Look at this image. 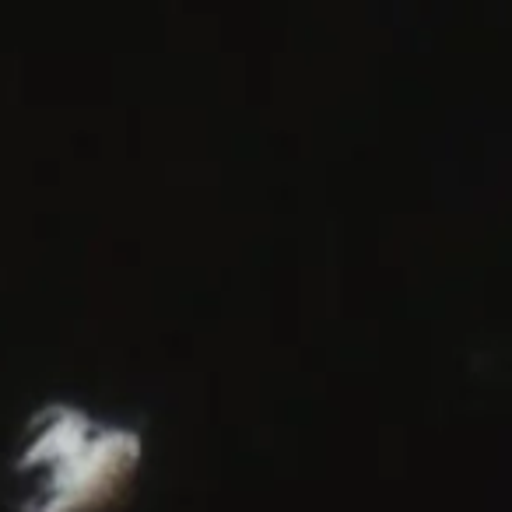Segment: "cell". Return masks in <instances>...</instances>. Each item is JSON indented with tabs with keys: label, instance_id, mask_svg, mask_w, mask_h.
Masks as SVG:
<instances>
[{
	"label": "cell",
	"instance_id": "6da1fadb",
	"mask_svg": "<svg viewBox=\"0 0 512 512\" xmlns=\"http://www.w3.org/2000/svg\"><path fill=\"white\" fill-rule=\"evenodd\" d=\"M39 442L25 449L18 467H39V481L60 477L46 495L29 502V512H95L109 502L127 481L137 463V435L113 425H92V418L74 407H53V418H43Z\"/></svg>",
	"mask_w": 512,
	"mask_h": 512
}]
</instances>
